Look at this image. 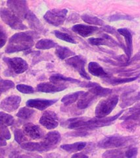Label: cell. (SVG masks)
<instances>
[{
	"label": "cell",
	"mask_w": 140,
	"mask_h": 158,
	"mask_svg": "<svg viewBox=\"0 0 140 158\" xmlns=\"http://www.w3.org/2000/svg\"><path fill=\"white\" fill-rule=\"evenodd\" d=\"M124 113V110L120 111L117 115L110 117H105L102 118H88L87 117H76L70 118L64 122L62 126L67 127L71 129H79L80 131L92 130L94 128L103 127L110 125L114 121L121 116Z\"/></svg>",
	"instance_id": "obj_1"
},
{
	"label": "cell",
	"mask_w": 140,
	"mask_h": 158,
	"mask_svg": "<svg viewBox=\"0 0 140 158\" xmlns=\"http://www.w3.org/2000/svg\"><path fill=\"white\" fill-rule=\"evenodd\" d=\"M34 32H19L14 34L9 39L6 52L12 53L25 51L34 45Z\"/></svg>",
	"instance_id": "obj_2"
},
{
	"label": "cell",
	"mask_w": 140,
	"mask_h": 158,
	"mask_svg": "<svg viewBox=\"0 0 140 158\" xmlns=\"http://www.w3.org/2000/svg\"><path fill=\"white\" fill-rule=\"evenodd\" d=\"M135 142V139L132 136H124L121 135H112L104 138L98 142V146L103 149L116 148L131 145Z\"/></svg>",
	"instance_id": "obj_3"
},
{
	"label": "cell",
	"mask_w": 140,
	"mask_h": 158,
	"mask_svg": "<svg viewBox=\"0 0 140 158\" xmlns=\"http://www.w3.org/2000/svg\"><path fill=\"white\" fill-rule=\"evenodd\" d=\"M119 98L117 95L111 96L105 100L100 101L95 111L96 118H102L106 117L116 107Z\"/></svg>",
	"instance_id": "obj_4"
},
{
	"label": "cell",
	"mask_w": 140,
	"mask_h": 158,
	"mask_svg": "<svg viewBox=\"0 0 140 158\" xmlns=\"http://www.w3.org/2000/svg\"><path fill=\"white\" fill-rule=\"evenodd\" d=\"M120 119L124 120L122 123L124 127L129 130L134 129L138 125H140V103L128 110Z\"/></svg>",
	"instance_id": "obj_5"
},
{
	"label": "cell",
	"mask_w": 140,
	"mask_h": 158,
	"mask_svg": "<svg viewBox=\"0 0 140 158\" xmlns=\"http://www.w3.org/2000/svg\"><path fill=\"white\" fill-rule=\"evenodd\" d=\"M1 18L2 21L13 29L24 31L27 27L23 24L21 19L15 15L11 10L7 8H1Z\"/></svg>",
	"instance_id": "obj_6"
},
{
	"label": "cell",
	"mask_w": 140,
	"mask_h": 158,
	"mask_svg": "<svg viewBox=\"0 0 140 158\" xmlns=\"http://www.w3.org/2000/svg\"><path fill=\"white\" fill-rule=\"evenodd\" d=\"M68 10L66 9H53L47 11L44 15V19L53 26L59 27L65 21Z\"/></svg>",
	"instance_id": "obj_7"
},
{
	"label": "cell",
	"mask_w": 140,
	"mask_h": 158,
	"mask_svg": "<svg viewBox=\"0 0 140 158\" xmlns=\"http://www.w3.org/2000/svg\"><path fill=\"white\" fill-rule=\"evenodd\" d=\"M9 9L17 15L19 18L26 19L30 10L27 6L26 1H18V0H9L7 2Z\"/></svg>",
	"instance_id": "obj_8"
},
{
	"label": "cell",
	"mask_w": 140,
	"mask_h": 158,
	"mask_svg": "<svg viewBox=\"0 0 140 158\" xmlns=\"http://www.w3.org/2000/svg\"><path fill=\"white\" fill-rule=\"evenodd\" d=\"M86 62V59L80 56H74L66 60V63L68 65L74 68L82 78L86 79V80H90L91 77L85 70Z\"/></svg>",
	"instance_id": "obj_9"
},
{
	"label": "cell",
	"mask_w": 140,
	"mask_h": 158,
	"mask_svg": "<svg viewBox=\"0 0 140 158\" xmlns=\"http://www.w3.org/2000/svg\"><path fill=\"white\" fill-rule=\"evenodd\" d=\"M3 59L7 63L9 68L16 74L23 73L28 69V64L21 57H4Z\"/></svg>",
	"instance_id": "obj_10"
},
{
	"label": "cell",
	"mask_w": 140,
	"mask_h": 158,
	"mask_svg": "<svg viewBox=\"0 0 140 158\" xmlns=\"http://www.w3.org/2000/svg\"><path fill=\"white\" fill-rule=\"evenodd\" d=\"M21 101L22 99L21 97L16 95H13L3 99L1 102L0 107H1L2 110L7 112H13L17 110Z\"/></svg>",
	"instance_id": "obj_11"
},
{
	"label": "cell",
	"mask_w": 140,
	"mask_h": 158,
	"mask_svg": "<svg viewBox=\"0 0 140 158\" xmlns=\"http://www.w3.org/2000/svg\"><path fill=\"white\" fill-rule=\"evenodd\" d=\"M39 123L49 130L54 129L59 125L57 115L54 112L49 111L43 113L39 118Z\"/></svg>",
	"instance_id": "obj_12"
},
{
	"label": "cell",
	"mask_w": 140,
	"mask_h": 158,
	"mask_svg": "<svg viewBox=\"0 0 140 158\" xmlns=\"http://www.w3.org/2000/svg\"><path fill=\"white\" fill-rule=\"evenodd\" d=\"M57 99L53 100H47V99H31L27 102L26 104L28 107H32L37 109L38 110L43 111L47 107L53 105L57 102Z\"/></svg>",
	"instance_id": "obj_13"
},
{
	"label": "cell",
	"mask_w": 140,
	"mask_h": 158,
	"mask_svg": "<svg viewBox=\"0 0 140 158\" xmlns=\"http://www.w3.org/2000/svg\"><path fill=\"white\" fill-rule=\"evenodd\" d=\"M61 140V136L58 131H51L48 132L42 139V144L46 146L49 150L58 144Z\"/></svg>",
	"instance_id": "obj_14"
},
{
	"label": "cell",
	"mask_w": 140,
	"mask_h": 158,
	"mask_svg": "<svg viewBox=\"0 0 140 158\" xmlns=\"http://www.w3.org/2000/svg\"><path fill=\"white\" fill-rule=\"evenodd\" d=\"M24 134L32 139L38 140L43 136V131L39 126L32 123H27L23 127Z\"/></svg>",
	"instance_id": "obj_15"
},
{
	"label": "cell",
	"mask_w": 140,
	"mask_h": 158,
	"mask_svg": "<svg viewBox=\"0 0 140 158\" xmlns=\"http://www.w3.org/2000/svg\"><path fill=\"white\" fill-rule=\"evenodd\" d=\"M88 42L93 46H107L109 47L119 46L113 38L108 35H103L99 38H90L88 40Z\"/></svg>",
	"instance_id": "obj_16"
},
{
	"label": "cell",
	"mask_w": 140,
	"mask_h": 158,
	"mask_svg": "<svg viewBox=\"0 0 140 158\" xmlns=\"http://www.w3.org/2000/svg\"><path fill=\"white\" fill-rule=\"evenodd\" d=\"M67 87L64 85H59L52 82H43L37 86L38 92L45 93H55L65 90Z\"/></svg>",
	"instance_id": "obj_17"
},
{
	"label": "cell",
	"mask_w": 140,
	"mask_h": 158,
	"mask_svg": "<svg viewBox=\"0 0 140 158\" xmlns=\"http://www.w3.org/2000/svg\"><path fill=\"white\" fill-rule=\"evenodd\" d=\"M99 28L97 27H92L88 25H84V24H76L72 27V31L79 34L82 37H88L91 36L92 34L97 31Z\"/></svg>",
	"instance_id": "obj_18"
},
{
	"label": "cell",
	"mask_w": 140,
	"mask_h": 158,
	"mask_svg": "<svg viewBox=\"0 0 140 158\" xmlns=\"http://www.w3.org/2000/svg\"><path fill=\"white\" fill-rule=\"evenodd\" d=\"M140 100V92H128L121 97V103L120 106L124 108L132 106L135 102Z\"/></svg>",
	"instance_id": "obj_19"
},
{
	"label": "cell",
	"mask_w": 140,
	"mask_h": 158,
	"mask_svg": "<svg viewBox=\"0 0 140 158\" xmlns=\"http://www.w3.org/2000/svg\"><path fill=\"white\" fill-rule=\"evenodd\" d=\"M97 97L93 95L89 91L84 92L83 94L80 97L77 103V107L80 110H84L90 106L92 102L96 100Z\"/></svg>",
	"instance_id": "obj_20"
},
{
	"label": "cell",
	"mask_w": 140,
	"mask_h": 158,
	"mask_svg": "<svg viewBox=\"0 0 140 158\" xmlns=\"http://www.w3.org/2000/svg\"><path fill=\"white\" fill-rule=\"evenodd\" d=\"M117 31L120 34H121V35L123 36L125 39V42H126V53L128 59H130L131 57L132 51H133L132 34L130 31L127 28H120V29H118Z\"/></svg>",
	"instance_id": "obj_21"
},
{
	"label": "cell",
	"mask_w": 140,
	"mask_h": 158,
	"mask_svg": "<svg viewBox=\"0 0 140 158\" xmlns=\"http://www.w3.org/2000/svg\"><path fill=\"white\" fill-rule=\"evenodd\" d=\"M26 20L27 21L30 27L33 29L34 31H36V32H43V31H45L43 24L32 11H30L26 18Z\"/></svg>",
	"instance_id": "obj_22"
},
{
	"label": "cell",
	"mask_w": 140,
	"mask_h": 158,
	"mask_svg": "<svg viewBox=\"0 0 140 158\" xmlns=\"http://www.w3.org/2000/svg\"><path fill=\"white\" fill-rule=\"evenodd\" d=\"M88 71L92 75L101 77L108 78L109 75L104 71L103 68L96 62H90L88 65Z\"/></svg>",
	"instance_id": "obj_23"
},
{
	"label": "cell",
	"mask_w": 140,
	"mask_h": 158,
	"mask_svg": "<svg viewBox=\"0 0 140 158\" xmlns=\"http://www.w3.org/2000/svg\"><path fill=\"white\" fill-rule=\"evenodd\" d=\"M21 147L23 150L30 152H46L49 151L42 142H26L21 144Z\"/></svg>",
	"instance_id": "obj_24"
},
{
	"label": "cell",
	"mask_w": 140,
	"mask_h": 158,
	"mask_svg": "<svg viewBox=\"0 0 140 158\" xmlns=\"http://www.w3.org/2000/svg\"><path fill=\"white\" fill-rule=\"evenodd\" d=\"M49 80L51 82L59 85H63L66 82L81 83L80 81L76 80V79L64 77L61 75H59V74H55V75H53L52 76L50 77Z\"/></svg>",
	"instance_id": "obj_25"
},
{
	"label": "cell",
	"mask_w": 140,
	"mask_h": 158,
	"mask_svg": "<svg viewBox=\"0 0 140 158\" xmlns=\"http://www.w3.org/2000/svg\"><path fill=\"white\" fill-rule=\"evenodd\" d=\"M89 91L91 93H92L93 94L96 96L97 98V97H105L109 95H111L113 92V90H111V89L103 88V87L100 86L97 83L96 86H94L93 87L89 88Z\"/></svg>",
	"instance_id": "obj_26"
},
{
	"label": "cell",
	"mask_w": 140,
	"mask_h": 158,
	"mask_svg": "<svg viewBox=\"0 0 140 158\" xmlns=\"http://www.w3.org/2000/svg\"><path fill=\"white\" fill-rule=\"evenodd\" d=\"M84 93V91H78V92L69 94L64 96L61 99V102L65 106H71L75 102H76L78 100V98H80V97Z\"/></svg>",
	"instance_id": "obj_27"
},
{
	"label": "cell",
	"mask_w": 140,
	"mask_h": 158,
	"mask_svg": "<svg viewBox=\"0 0 140 158\" xmlns=\"http://www.w3.org/2000/svg\"><path fill=\"white\" fill-rule=\"evenodd\" d=\"M86 146V142H78L74 143V144H63L61 146V148L63 150H65L68 152H77L83 150Z\"/></svg>",
	"instance_id": "obj_28"
},
{
	"label": "cell",
	"mask_w": 140,
	"mask_h": 158,
	"mask_svg": "<svg viewBox=\"0 0 140 158\" xmlns=\"http://www.w3.org/2000/svg\"><path fill=\"white\" fill-rule=\"evenodd\" d=\"M57 44L53 40L49 39H42L39 40L36 44V48L38 49H49L57 47Z\"/></svg>",
	"instance_id": "obj_29"
},
{
	"label": "cell",
	"mask_w": 140,
	"mask_h": 158,
	"mask_svg": "<svg viewBox=\"0 0 140 158\" xmlns=\"http://www.w3.org/2000/svg\"><path fill=\"white\" fill-rule=\"evenodd\" d=\"M56 54L61 59H64L75 55V53L67 47L58 46L56 49Z\"/></svg>",
	"instance_id": "obj_30"
},
{
	"label": "cell",
	"mask_w": 140,
	"mask_h": 158,
	"mask_svg": "<svg viewBox=\"0 0 140 158\" xmlns=\"http://www.w3.org/2000/svg\"><path fill=\"white\" fill-rule=\"evenodd\" d=\"M103 158H126V151L124 152L120 149L110 150L104 153L102 156Z\"/></svg>",
	"instance_id": "obj_31"
},
{
	"label": "cell",
	"mask_w": 140,
	"mask_h": 158,
	"mask_svg": "<svg viewBox=\"0 0 140 158\" xmlns=\"http://www.w3.org/2000/svg\"><path fill=\"white\" fill-rule=\"evenodd\" d=\"M82 19L86 23L94 24V25L103 26L104 24V22L101 19H100L96 17L89 15L87 14H84L82 15Z\"/></svg>",
	"instance_id": "obj_32"
},
{
	"label": "cell",
	"mask_w": 140,
	"mask_h": 158,
	"mask_svg": "<svg viewBox=\"0 0 140 158\" xmlns=\"http://www.w3.org/2000/svg\"><path fill=\"white\" fill-rule=\"evenodd\" d=\"M138 77H132V78H106L105 82H108L113 85H121V84H124L126 82H132L134 81H136L138 79Z\"/></svg>",
	"instance_id": "obj_33"
},
{
	"label": "cell",
	"mask_w": 140,
	"mask_h": 158,
	"mask_svg": "<svg viewBox=\"0 0 140 158\" xmlns=\"http://www.w3.org/2000/svg\"><path fill=\"white\" fill-rule=\"evenodd\" d=\"M34 111L32 109H30L27 107H22L17 113V116L22 119H28L34 115Z\"/></svg>",
	"instance_id": "obj_34"
},
{
	"label": "cell",
	"mask_w": 140,
	"mask_h": 158,
	"mask_svg": "<svg viewBox=\"0 0 140 158\" xmlns=\"http://www.w3.org/2000/svg\"><path fill=\"white\" fill-rule=\"evenodd\" d=\"M0 114H1L0 115L1 116V124L6 126H12L14 124V119L12 115L3 111H1Z\"/></svg>",
	"instance_id": "obj_35"
},
{
	"label": "cell",
	"mask_w": 140,
	"mask_h": 158,
	"mask_svg": "<svg viewBox=\"0 0 140 158\" xmlns=\"http://www.w3.org/2000/svg\"><path fill=\"white\" fill-rule=\"evenodd\" d=\"M54 34L57 38L61 40L65 41V42H67L68 43H71V44H76V41L74 40V38H72V36H71L69 34H68L67 33L56 31H55Z\"/></svg>",
	"instance_id": "obj_36"
},
{
	"label": "cell",
	"mask_w": 140,
	"mask_h": 158,
	"mask_svg": "<svg viewBox=\"0 0 140 158\" xmlns=\"http://www.w3.org/2000/svg\"><path fill=\"white\" fill-rule=\"evenodd\" d=\"M0 86H1V93L3 94V92H6L10 89H13L14 88V83L9 80H3L1 79V82H0Z\"/></svg>",
	"instance_id": "obj_37"
},
{
	"label": "cell",
	"mask_w": 140,
	"mask_h": 158,
	"mask_svg": "<svg viewBox=\"0 0 140 158\" xmlns=\"http://www.w3.org/2000/svg\"><path fill=\"white\" fill-rule=\"evenodd\" d=\"M14 140L19 144H23V142L27 141V136H25L24 132H23L21 129H17L14 131Z\"/></svg>",
	"instance_id": "obj_38"
},
{
	"label": "cell",
	"mask_w": 140,
	"mask_h": 158,
	"mask_svg": "<svg viewBox=\"0 0 140 158\" xmlns=\"http://www.w3.org/2000/svg\"><path fill=\"white\" fill-rule=\"evenodd\" d=\"M9 158H42L40 156L36 154H21L17 151L12 152L9 156Z\"/></svg>",
	"instance_id": "obj_39"
},
{
	"label": "cell",
	"mask_w": 140,
	"mask_h": 158,
	"mask_svg": "<svg viewBox=\"0 0 140 158\" xmlns=\"http://www.w3.org/2000/svg\"><path fill=\"white\" fill-rule=\"evenodd\" d=\"M17 90L23 94H32L34 92V88L31 86L24 85V84H21V85H18L17 86Z\"/></svg>",
	"instance_id": "obj_40"
},
{
	"label": "cell",
	"mask_w": 140,
	"mask_h": 158,
	"mask_svg": "<svg viewBox=\"0 0 140 158\" xmlns=\"http://www.w3.org/2000/svg\"><path fill=\"white\" fill-rule=\"evenodd\" d=\"M108 19L109 21L113 22V21H118V20H129V21H130V20H132V18L130 16L125 15L117 14V15H114L111 16Z\"/></svg>",
	"instance_id": "obj_41"
},
{
	"label": "cell",
	"mask_w": 140,
	"mask_h": 158,
	"mask_svg": "<svg viewBox=\"0 0 140 158\" xmlns=\"http://www.w3.org/2000/svg\"><path fill=\"white\" fill-rule=\"evenodd\" d=\"M1 138L6 140H9L11 138V133H10L7 126L1 124Z\"/></svg>",
	"instance_id": "obj_42"
},
{
	"label": "cell",
	"mask_w": 140,
	"mask_h": 158,
	"mask_svg": "<svg viewBox=\"0 0 140 158\" xmlns=\"http://www.w3.org/2000/svg\"><path fill=\"white\" fill-rule=\"evenodd\" d=\"M138 155V148L136 147H130L126 151V158H136Z\"/></svg>",
	"instance_id": "obj_43"
},
{
	"label": "cell",
	"mask_w": 140,
	"mask_h": 158,
	"mask_svg": "<svg viewBox=\"0 0 140 158\" xmlns=\"http://www.w3.org/2000/svg\"><path fill=\"white\" fill-rule=\"evenodd\" d=\"M7 40V35L3 31V28H1V48H3L6 44Z\"/></svg>",
	"instance_id": "obj_44"
},
{
	"label": "cell",
	"mask_w": 140,
	"mask_h": 158,
	"mask_svg": "<svg viewBox=\"0 0 140 158\" xmlns=\"http://www.w3.org/2000/svg\"><path fill=\"white\" fill-rule=\"evenodd\" d=\"M71 158H89L88 156H87L86 155H85L84 154H80V153H78V154H74Z\"/></svg>",
	"instance_id": "obj_45"
},
{
	"label": "cell",
	"mask_w": 140,
	"mask_h": 158,
	"mask_svg": "<svg viewBox=\"0 0 140 158\" xmlns=\"http://www.w3.org/2000/svg\"><path fill=\"white\" fill-rule=\"evenodd\" d=\"M7 145V143H6V140L4 139V138H1V147L5 146Z\"/></svg>",
	"instance_id": "obj_46"
}]
</instances>
